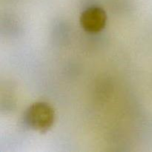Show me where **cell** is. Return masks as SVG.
Here are the masks:
<instances>
[{"mask_svg":"<svg viewBox=\"0 0 152 152\" xmlns=\"http://www.w3.org/2000/svg\"><path fill=\"white\" fill-rule=\"evenodd\" d=\"M25 120L33 130L45 132L53 126L55 120V111L47 102H37L27 109Z\"/></svg>","mask_w":152,"mask_h":152,"instance_id":"obj_1","label":"cell"},{"mask_svg":"<svg viewBox=\"0 0 152 152\" xmlns=\"http://www.w3.org/2000/svg\"><path fill=\"white\" fill-rule=\"evenodd\" d=\"M81 27L88 33L96 34L105 28L107 22V14L99 7H88L82 13L80 18Z\"/></svg>","mask_w":152,"mask_h":152,"instance_id":"obj_2","label":"cell"}]
</instances>
